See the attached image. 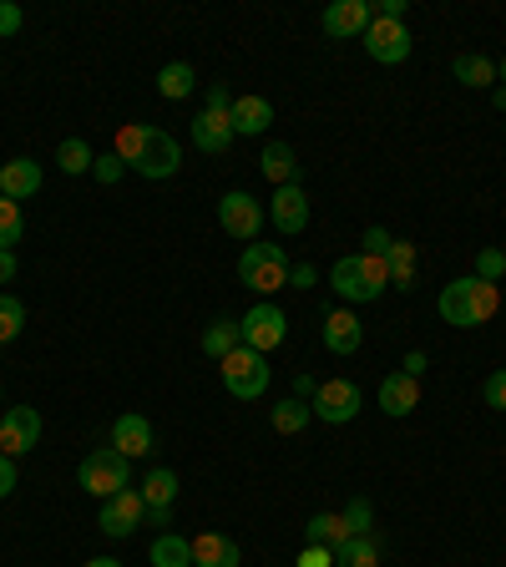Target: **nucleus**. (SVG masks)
<instances>
[{
  "instance_id": "obj_3",
  "label": "nucleus",
  "mask_w": 506,
  "mask_h": 567,
  "mask_svg": "<svg viewBox=\"0 0 506 567\" xmlns=\"http://www.w3.org/2000/svg\"><path fill=\"white\" fill-rule=\"evenodd\" d=\"M334 294L349 304H365V299H380L390 290V264L386 253H345L334 259V274H330Z\"/></svg>"
},
{
  "instance_id": "obj_42",
  "label": "nucleus",
  "mask_w": 506,
  "mask_h": 567,
  "mask_svg": "<svg viewBox=\"0 0 506 567\" xmlns=\"http://www.w3.org/2000/svg\"><path fill=\"white\" fill-rule=\"evenodd\" d=\"M390 243H395V238H390L380 224H375V228H365V253H386Z\"/></svg>"
},
{
  "instance_id": "obj_27",
  "label": "nucleus",
  "mask_w": 506,
  "mask_h": 567,
  "mask_svg": "<svg viewBox=\"0 0 506 567\" xmlns=\"http://www.w3.org/2000/svg\"><path fill=\"white\" fill-rule=\"evenodd\" d=\"M137 491H142L147 507H173V501H177V472H173V466H152Z\"/></svg>"
},
{
  "instance_id": "obj_26",
  "label": "nucleus",
  "mask_w": 506,
  "mask_h": 567,
  "mask_svg": "<svg viewBox=\"0 0 506 567\" xmlns=\"http://www.w3.org/2000/svg\"><path fill=\"white\" fill-rule=\"evenodd\" d=\"M386 264H390V290H415V243L411 238H395V243H390Z\"/></svg>"
},
{
  "instance_id": "obj_37",
  "label": "nucleus",
  "mask_w": 506,
  "mask_h": 567,
  "mask_svg": "<svg viewBox=\"0 0 506 567\" xmlns=\"http://www.w3.org/2000/svg\"><path fill=\"white\" fill-rule=\"evenodd\" d=\"M502 274H506V253H502V249H481V253H476V279L496 284Z\"/></svg>"
},
{
  "instance_id": "obj_2",
  "label": "nucleus",
  "mask_w": 506,
  "mask_h": 567,
  "mask_svg": "<svg viewBox=\"0 0 506 567\" xmlns=\"http://www.w3.org/2000/svg\"><path fill=\"white\" fill-rule=\"evenodd\" d=\"M436 309L446 325H456V330H476V325H486V319L502 309V290L486 284V279H476V274H467V279H456V284L440 290Z\"/></svg>"
},
{
  "instance_id": "obj_12",
  "label": "nucleus",
  "mask_w": 506,
  "mask_h": 567,
  "mask_svg": "<svg viewBox=\"0 0 506 567\" xmlns=\"http://www.w3.org/2000/svg\"><path fill=\"white\" fill-rule=\"evenodd\" d=\"M41 441V410L36 406H11L0 416V451L5 456H26Z\"/></svg>"
},
{
  "instance_id": "obj_19",
  "label": "nucleus",
  "mask_w": 506,
  "mask_h": 567,
  "mask_svg": "<svg viewBox=\"0 0 506 567\" xmlns=\"http://www.w3.org/2000/svg\"><path fill=\"white\" fill-rule=\"evenodd\" d=\"M258 168H264V178L274 188H299V178H304V162L294 158L289 143H268L264 158H258Z\"/></svg>"
},
{
  "instance_id": "obj_48",
  "label": "nucleus",
  "mask_w": 506,
  "mask_h": 567,
  "mask_svg": "<svg viewBox=\"0 0 506 567\" xmlns=\"http://www.w3.org/2000/svg\"><path fill=\"white\" fill-rule=\"evenodd\" d=\"M15 269H21V264H15V249H0V284H11Z\"/></svg>"
},
{
  "instance_id": "obj_23",
  "label": "nucleus",
  "mask_w": 506,
  "mask_h": 567,
  "mask_svg": "<svg viewBox=\"0 0 506 567\" xmlns=\"http://www.w3.org/2000/svg\"><path fill=\"white\" fill-rule=\"evenodd\" d=\"M147 557H152V567H193V537H183V532H158L152 547H147Z\"/></svg>"
},
{
  "instance_id": "obj_33",
  "label": "nucleus",
  "mask_w": 506,
  "mask_h": 567,
  "mask_svg": "<svg viewBox=\"0 0 506 567\" xmlns=\"http://www.w3.org/2000/svg\"><path fill=\"white\" fill-rule=\"evenodd\" d=\"M21 234H26V213H21V203H15V199L0 193V249L21 243Z\"/></svg>"
},
{
  "instance_id": "obj_35",
  "label": "nucleus",
  "mask_w": 506,
  "mask_h": 567,
  "mask_svg": "<svg viewBox=\"0 0 506 567\" xmlns=\"http://www.w3.org/2000/svg\"><path fill=\"white\" fill-rule=\"evenodd\" d=\"M340 517H345V522H349V532H355V537H370V532H375V507H370V501H365V497H355V501H349V507H345V512H340Z\"/></svg>"
},
{
  "instance_id": "obj_22",
  "label": "nucleus",
  "mask_w": 506,
  "mask_h": 567,
  "mask_svg": "<svg viewBox=\"0 0 506 567\" xmlns=\"http://www.w3.org/2000/svg\"><path fill=\"white\" fill-rule=\"evenodd\" d=\"M0 193L5 199H31V193H41V162L36 158H11L5 162V172H0Z\"/></svg>"
},
{
  "instance_id": "obj_7",
  "label": "nucleus",
  "mask_w": 506,
  "mask_h": 567,
  "mask_svg": "<svg viewBox=\"0 0 506 567\" xmlns=\"http://www.w3.org/2000/svg\"><path fill=\"white\" fill-rule=\"evenodd\" d=\"M239 334L249 350H258V355H268V350H279L284 340H289V315H284L279 304H253L249 315L239 319Z\"/></svg>"
},
{
  "instance_id": "obj_21",
  "label": "nucleus",
  "mask_w": 506,
  "mask_h": 567,
  "mask_svg": "<svg viewBox=\"0 0 506 567\" xmlns=\"http://www.w3.org/2000/svg\"><path fill=\"white\" fill-rule=\"evenodd\" d=\"M243 553L239 542L223 537V532H203V537H193V567H239Z\"/></svg>"
},
{
  "instance_id": "obj_10",
  "label": "nucleus",
  "mask_w": 506,
  "mask_h": 567,
  "mask_svg": "<svg viewBox=\"0 0 506 567\" xmlns=\"http://www.w3.org/2000/svg\"><path fill=\"white\" fill-rule=\"evenodd\" d=\"M218 224L228 238H243V243H258V228H264V208L253 203V193H223L218 199Z\"/></svg>"
},
{
  "instance_id": "obj_44",
  "label": "nucleus",
  "mask_w": 506,
  "mask_h": 567,
  "mask_svg": "<svg viewBox=\"0 0 506 567\" xmlns=\"http://www.w3.org/2000/svg\"><path fill=\"white\" fill-rule=\"evenodd\" d=\"M405 11H411L405 0H375V15H380V21H405Z\"/></svg>"
},
{
  "instance_id": "obj_53",
  "label": "nucleus",
  "mask_w": 506,
  "mask_h": 567,
  "mask_svg": "<svg viewBox=\"0 0 506 567\" xmlns=\"http://www.w3.org/2000/svg\"><path fill=\"white\" fill-rule=\"evenodd\" d=\"M0 172H5V162H0Z\"/></svg>"
},
{
  "instance_id": "obj_40",
  "label": "nucleus",
  "mask_w": 506,
  "mask_h": 567,
  "mask_svg": "<svg viewBox=\"0 0 506 567\" xmlns=\"http://www.w3.org/2000/svg\"><path fill=\"white\" fill-rule=\"evenodd\" d=\"M15 481H21V476H15V456H5V451H0V501L15 491Z\"/></svg>"
},
{
  "instance_id": "obj_13",
  "label": "nucleus",
  "mask_w": 506,
  "mask_h": 567,
  "mask_svg": "<svg viewBox=\"0 0 506 567\" xmlns=\"http://www.w3.org/2000/svg\"><path fill=\"white\" fill-rule=\"evenodd\" d=\"M375 21V5L370 0H334L330 11H324V36L345 41V36H365Z\"/></svg>"
},
{
  "instance_id": "obj_1",
  "label": "nucleus",
  "mask_w": 506,
  "mask_h": 567,
  "mask_svg": "<svg viewBox=\"0 0 506 567\" xmlns=\"http://www.w3.org/2000/svg\"><path fill=\"white\" fill-rule=\"evenodd\" d=\"M117 158L147 178V183H162V178H173L183 168V147H177L173 133H162V127H147V122H133V127H122L117 133Z\"/></svg>"
},
{
  "instance_id": "obj_38",
  "label": "nucleus",
  "mask_w": 506,
  "mask_h": 567,
  "mask_svg": "<svg viewBox=\"0 0 506 567\" xmlns=\"http://www.w3.org/2000/svg\"><path fill=\"white\" fill-rule=\"evenodd\" d=\"M481 396H486V406L492 410H506V370H492V375H486Z\"/></svg>"
},
{
  "instance_id": "obj_20",
  "label": "nucleus",
  "mask_w": 506,
  "mask_h": 567,
  "mask_svg": "<svg viewBox=\"0 0 506 567\" xmlns=\"http://www.w3.org/2000/svg\"><path fill=\"white\" fill-rule=\"evenodd\" d=\"M421 406V381H411V375H386V381H380V410H386V416H411V410Z\"/></svg>"
},
{
  "instance_id": "obj_30",
  "label": "nucleus",
  "mask_w": 506,
  "mask_h": 567,
  "mask_svg": "<svg viewBox=\"0 0 506 567\" xmlns=\"http://www.w3.org/2000/svg\"><path fill=\"white\" fill-rule=\"evenodd\" d=\"M193 87H198V77H193V67H187V61H168V67L158 71V92L168 97V102H183V97H193Z\"/></svg>"
},
{
  "instance_id": "obj_8",
  "label": "nucleus",
  "mask_w": 506,
  "mask_h": 567,
  "mask_svg": "<svg viewBox=\"0 0 506 567\" xmlns=\"http://www.w3.org/2000/svg\"><path fill=\"white\" fill-rule=\"evenodd\" d=\"M360 406H365V396L355 381H320V390L309 400L314 421H324V426H349L360 416Z\"/></svg>"
},
{
  "instance_id": "obj_47",
  "label": "nucleus",
  "mask_w": 506,
  "mask_h": 567,
  "mask_svg": "<svg viewBox=\"0 0 506 567\" xmlns=\"http://www.w3.org/2000/svg\"><path fill=\"white\" fill-rule=\"evenodd\" d=\"M147 522H152V528H168V532H173V507H147Z\"/></svg>"
},
{
  "instance_id": "obj_16",
  "label": "nucleus",
  "mask_w": 506,
  "mask_h": 567,
  "mask_svg": "<svg viewBox=\"0 0 506 567\" xmlns=\"http://www.w3.org/2000/svg\"><path fill=\"white\" fill-rule=\"evenodd\" d=\"M112 451H122L127 462H133V456H147V451H152V421L137 416V410L117 416V421H112Z\"/></svg>"
},
{
  "instance_id": "obj_9",
  "label": "nucleus",
  "mask_w": 506,
  "mask_h": 567,
  "mask_svg": "<svg viewBox=\"0 0 506 567\" xmlns=\"http://www.w3.org/2000/svg\"><path fill=\"white\" fill-rule=\"evenodd\" d=\"M360 41H365V52H370L380 67H400V61L415 52L411 26H405V21H380V15L370 21V31H365Z\"/></svg>"
},
{
  "instance_id": "obj_25",
  "label": "nucleus",
  "mask_w": 506,
  "mask_h": 567,
  "mask_svg": "<svg viewBox=\"0 0 506 567\" xmlns=\"http://www.w3.org/2000/svg\"><path fill=\"white\" fill-rule=\"evenodd\" d=\"M243 344V334H239V319H228V315H218L208 330H203V355L208 360H223V355H233Z\"/></svg>"
},
{
  "instance_id": "obj_39",
  "label": "nucleus",
  "mask_w": 506,
  "mask_h": 567,
  "mask_svg": "<svg viewBox=\"0 0 506 567\" xmlns=\"http://www.w3.org/2000/svg\"><path fill=\"white\" fill-rule=\"evenodd\" d=\"M294 567H334V553H330V547H314V542H309V547L299 553V563H294Z\"/></svg>"
},
{
  "instance_id": "obj_15",
  "label": "nucleus",
  "mask_w": 506,
  "mask_h": 567,
  "mask_svg": "<svg viewBox=\"0 0 506 567\" xmlns=\"http://www.w3.org/2000/svg\"><path fill=\"white\" fill-rule=\"evenodd\" d=\"M268 218H274L279 234H304V228H309L304 188H274V199H268Z\"/></svg>"
},
{
  "instance_id": "obj_52",
  "label": "nucleus",
  "mask_w": 506,
  "mask_h": 567,
  "mask_svg": "<svg viewBox=\"0 0 506 567\" xmlns=\"http://www.w3.org/2000/svg\"><path fill=\"white\" fill-rule=\"evenodd\" d=\"M496 77H502V81H506V56H502V67H496Z\"/></svg>"
},
{
  "instance_id": "obj_49",
  "label": "nucleus",
  "mask_w": 506,
  "mask_h": 567,
  "mask_svg": "<svg viewBox=\"0 0 506 567\" xmlns=\"http://www.w3.org/2000/svg\"><path fill=\"white\" fill-rule=\"evenodd\" d=\"M314 390H320L314 375H299V381H294V396H299V400H314Z\"/></svg>"
},
{
  "instance_id": "obj_29",
  "label": "nucleus",
  "mask_w": 506,
  "mask_h": 567,
  "mask_svg": "<svg viewBox=\"0 0 506 567\" xmlns=\"http://www.w3.org/2000/svg\"><path fill=\"white\" fill-rule=\"evenodd\" d=\"M334 567H380V537H349L345 547H334Z\"/></svg>"
},
{
  "instance_id": "obj_41",
  "label": "nucleus",
  "mask_w": 506,
  "mask_h": 567,
  "mask_svg": "<svg viewBox=\"0 0 506 567\" xmlns=\"http://www.w3.org/2000/svg\"><path fill=\"white\" fill-rule=\"evenodd\" d=\"M15 31H21V5L0 0V36H15Z\"/></svg>"
},
{
  "instance_id": "obj_24",
  "label": "nucleus",
  "mask_w": 506,
  "mask_h": 567,
  "mask_svg": "<svg viewBox=\"0 0 506 567\" xmlns=\"http://www.w3.org/2000/svg\"><path fill=\"white\" fill-rule=\"evenodd\" d=\"M304 532H309V542H314V547H330V553H334V547H345V542L355 537V532H349V522L340 512H314L304 522Z\"/></svg>"
},
{
  "instance_id": "obj_43",
  "label": "nucleus",
  "mask_w": 506,
  "mask_h": 567,
  "mask_svg": "<svg viewBox=\"0 0 506 567\" xmlns=\"http://www.w3.org/2000/svg\"><path fill=\"white\" fill-rule=\"evenodd\" d=\"M314 279H320V269H314V264H294V269H289V284H294V290H314Z\"/></svg>"
},
{
  "instance_id": "obj_31",
  "label": "nucleus",
  "mask_w": 506,
  "mask_h": 567,
  "mask_svg": "<svg viewBox=\"0 0 506 567\" xmlns=\"http://www.w3.org/2000/svg\"><path fill=\"white\" fill-rule=\"evenodd\" d=\"M268 421H274V431H279V435H299L309 421H314V410H309V400L289 396V400H279V406H274V416H268Z\"/></svg>"
},
{
  "instance_id": "obj_17",
  "label": "nucleus",
  "mask_w": 506,
  "mask_h": 567,
  "mask_svg": "<svg viewBox=\"0 0 506 567\" xmlns=\"http://www.w3.org/2000/svg\"><path fill=\"white\" fill-rule=\"evenodd\" d=\"M228 122H233V137H258L274 127V106H268V97H233Z\"/></svg>"
},
{
  "instance_id": "obj_6",
  "label": "nucleus",
  "mask_w": 506,
  "mask_h": 567,
  "mask_svg": "<svg viewBox=\"0 0 506 567\" xmlns=\"http://www.w3.org/2000/svg\"><path fill=\"white\" fill-rule=\"evenodd\" d=\"M127 456L122 451H112V446H102V451H92L87 462H81V472H77V481H81V491H92V497H117L122 487H127Z\"/></svg>"
},
{
  "instance_id": "obj_45",
  "label": "nucleus",
  "mask_w": 506,
  "mask_h": 567,
  "mask_svg": "<svg viewBox=\"0 0 506 567\" xmlns=\"http://www.w3.org/2000/svg\"><path fill=\"white\" fill-rule=\"evenodd\" d=\"M426 365H430V360L421 355V350H411V355L400 360V375H411V381H421V375H426Z\"/></svg>"
},
{
  "instance_id": "obj_36",
  "label": "nucleus",
  "mask_w": 506,
  "mask_h": 567,
  "mask_svg": "<svg viewBox=\"0 0 506 567\" xmlns=\"http://www.w3.org/2000/svg\"><path fill=\"white\" fill-rule=\"evenodd\" d=\"M122 172H127V162L117 158V152H96V162H92V178L96 183H122Z\"/></svg>"
},
{
  "instance_id": "obj_5",
  "label": "nucleus",
  "mask_w": 506,
  "mask_h": 567,
  "mask_svg": "<svg viewBox=\"0 0 506 567\" xmlns=\"http://www.w3.org/2000/svg\"><path fill=\"white\" fill-rule=\"evenodd\" d=\"M239 279L253 294H279L289 290V253L279 243H249L239 259Z\"/></svg>"
},
{
  "instance_id": "obj_4",
  "label": "nucleus",
  "mask_w": 506,
  "mask_h": 567,
  "mask_svg": "<svg viewBox=\"0 0 506 567\" xmlns=\"http://www.w3.org/2000/svg\"><path fill=\"white\" fill-rule=\"evenodd\" d=\"M218 370H223V390L233 400H258L268 390V381H274V370H268V355H258V350H249V344H239L233 355L218 360Z\"/></svg>"
},
{
  "instance_id": "obj_28",
  "label": "nucleus",
  "mask_w": 506,
  "mask_h": 567,
  "mask_svg": "<svg viewBox=\"0 0 506 567\" xmlns=\"http://www.w3.org/2000/svg\"><path fill=\"white\" fill-rule=\"evenodd\" d=\"M451 71H456V81H461V87H496V61H492V56L461 52Z\"/></svg>"
},
{
  "instance_id": "obj_46",
  "label": "nucleus",
  "mask_w": 506,
  "mask_h": 567,
  "mask_svg": "<svg viewBox=\"0 0 506 567\" xmlns=\"http://www.w3.org/2000/svg\"><path fill=\"white\" fill-rule=\"evenodd\" d=\"M228 106H233V97H228V87H208V112H228Z\"/></svg>"
},
{
  "instance_id": "obj_51",
  "label": "nucleus",
  "mask_w": 506,
  "mask_h": 567,
  "mask_svg": "<svg viewBox=\"0 0 506 567\" xmlns=\"http://www.w3.org/2000/svg\"><path fill=\"white\" fill-rule=\"evenodd\" d=\"M496 106H502V112H506V87H496Z\"/></svg>"
},
{
  "instance_id": "obj_11",
  "label": "nucleus",
  "mask_w": 506,
  "mask_h": 567,
  "mask_svg": "<svg viewBox=\"0 0 506 567\" xmlns=\"http://www.w3.org/2000/svg\"><path fill=\"white\" fill-rule=\"evenodd\" d=\"M137 522H147V501L137 487H122L117 497H107L102 512H96V528L107 532V537H133Z\"/></svg>"
},
{
  "instance_id": "obj_34",
  "label": "nucleus",
  "mask_w": 506,
  "mask_h": 567,
  "mask_svg": "<svg viewBox=\"0 0 506 567\" xmlns=\"http://www.w3.org/2000/svg\"><path fill=\"white\" fill-rule=\"evenodd\" d=\"M21 330H26V304L15 294H0V344H11Z\"/></svg>"
},
{
  "instance_id": "obj_32",
  "label": "nucleus",
  "mask_w": 506,
  "mask_h": 567,
  "mask_svg": "<svg viewBox=\"0 0 506 567\" xmlns=\"http://www.w3.org/2000/svg\"><path fill=\"white\" fill-rule=\"evenodd\" d=\"M92 162H96V152H92V143H81V137H67V143L56 147V168L67 172V178L92 172Z\"/></svg>"
},
{
  "instance_id": "obj_14",
  "label": "nucleus",
  "mask_w": 506,
  "mask_h": 567,
  "mask_svg": "<svg viewBox=\"0 0 506 567\" xmlns=\"http://www.w3.org/2000/svg\"><path fill=\"white\" fill-rule=\"evenodd\" d=\"M365 344V325L355 309H324V350H334V355H355Z\"/></svg>"
},
{
  "instance_id": "obj_50",
  "label": "nucleus",
  "mask_w": 506,
  "mask_h": 567,
  "mask_svg": "<svg viewBox=\"0 0 506 567\" xmlns=\"http://www.w3.org/2000/svg\"><path fill=\"white\" fill-rule=\"evenodd\" d=\"M81 567H122L117 557H92V563H81Z\"/></svg>"
},
{
  "instance_id": "obj_18",
  "label": "nucleus",
  "mask_w": 506,
  "mask_h": 567,
  "mask_svg": "<svg viewBox=\"0 0 506 567\" xmlns=\"http://www.w3.org/2000/svg\"><path fill=\"white\" fill-rule=\"evenodd\" d=\"M193 147H198V152H228V147H233V122H228V112H208V106H203L198 117H193Z\"/></svg>"
},
{
  "instance_id": "obj_54",
  "label": "nucleus",
  "mask_w": 506,
  "mask_h": 567,
  "mask_svg": "<svg viewBox=\"0 0 506 567\" xmlns=\"http://www.w3.org/2000/svg\"><path fill=\"white\" fill-rule=\"evenodd\" d=\"M0 350H5V344H0Z\"/></svg>"
}]
</instances>
